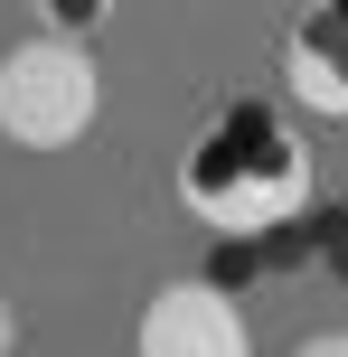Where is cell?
Wrapping results in <instances>:
<instances>
[{"instance_id":"1","label":"cell","mask_w":348,"mask_h":357,"mask_svg":"<svg viewBox=\"0 0 348 357\" xmlns=\"http://www.w3.org/2000/svg\"><path fill=\"white\" fill-rule=\"evenodd\" d=\"M311 197H320V160L282 104L236 94L179 142V207L217 235H273L311 216Z\"/></svg>"},{"instance_id":"4","label":"cell","mask_w":348,"mask_h":357,"mask_svg":"<svg viewBox=\"0 0 348 357\" xmlns=\"http://www.w3.org/2000/svg\"><path fill=\"white\" fill-rule=\"evenodd\" d=\"M282 75H292V104H311L320 123H348V19L311 10L282 38Z\"/></svg>"},{"instance_id":"5","label":"cell","mask_w":348,"mask_h":357,"mask_svg":"<svg viewBox=\"0 0 348 357\" xmlns=\"http://www.w3.org/2000/svg\"><path fill=\"white\" fill-rule=\"evenodd\" d=\"M292 357H348V329H311V339H301Z\"/></svg>"},{"instance_id":"3","label":"cell","mask_w":348,"mask_h":357,"mask_svg":"<svg viewBox=\"0 0 348 357\" xmlns=\"http://www.w3.org/2000/svg\"><path fill=\"white\" fill-rule=\"evenodd\" d=\"M132 357H255V320H245V301L226 282H207V273H179V282H160L142 301V320H132Z\"/></svg>"},{"instance_id":"2","label":"cell","mask_w":348,"mask_h":357,"mask_svg":"<svg viewBox=\"0 0 348 357\" xmlns=\"http://www.w3.org/2000/svg\"><path fill=\"white\" fill-rule=\"evenodd\" d=\"M104 123V66L85 38H19L0 47V142L19 151H75Z\"/></svg>"},{"instance_id":"6","label":"cell","mask_w":348,"mask_h":357,"mask_svg":"<svg viewBox=\"0 0 348 357\" xmlns=\"http://www.w3.org/2000/svg\"><path fill=\"white\" fill-rule=\"evenodd\" d=\"M10 348H19V310L0 301V357H10Z\"/></svg>"}]
</instances>
